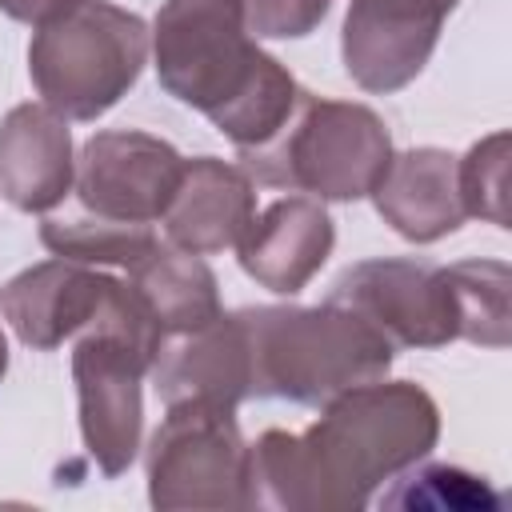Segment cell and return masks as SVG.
<instances>
[{
	"label": "cell",
	"mask_w": 512,
	"mask_h": 512,
	"mask_svg": "<svg viewBox=\"0 0 512 512\" xmlns=\"http://www.w3.org/2000/svg\"><path fill=\"white\" fill-rule=\"evenodd\" d=\"M440 436L436 400L412 380H372L324 404L304 432H264L248 448L252 504L288 512H348L420 464Z\"/></svg>",
	"instance_id": "cell-1"
},
{
	"label": "cell",
	"mask_w": 512,
	"mask_h": 512,
	"mask_svg": "<svg viewBox=\"0 0 512 512\" xmlns=\"http://www.w3.org/2000/svg\"><path fill=\"white\" fill-rule=\"evenodd\" d=\"M152 56L164 92L204 112L220 132L264 112L288 80V68L248 36L240 0H164Z\"/></svg>",
	"instance_id": "cell-2"
},
{
	"label": "cell",
	"mask_w": 512,
	"mask_h": 512,
	"mask_svg": "<svg viewBox=\"0 0 512 512\" xmlns=\"http://www.w3.org/2000/svg\"><path fill=\"white\" fill-rule=\"evenodd\" d=\"M248 344V396L328 404L332 396L384 380L392 344L352 308H244L236 312Z\"/></svg>",
	"instance_id": "cell-3"
},
{
	"label": "cell",
	"mask_w": 512,
	"mask_h": 512,
	"mask_svg": "<svg viewBox=\"0 0 512 512\" xmlns=\"http://www.w3.org/2000/svg\"><path fill=\"white\" fill-rule=\"evenodd\" d=\"M392 156L388 128L372 108L300 92L284 128L240 152V168L264 188L312 192L320 200H360L376 192Z\"/></svg>",
	"instance_id": "cell-4"
},
{
	"label": "cell",
	"mask_w": 512,
	"mask_h": 512,
	"mask_svg": "<svg viewBox=\"0 0 512 512\" xmlns=\"http://www.w3.org/2000/svg\"><path fill=\"white\" fill-rule=\"evenodd\" d=\"M160 340L164 332L132 284H120L104 316L76 340L72 380L80 400V436L104 476H120L136 460L144 428L140 384L160 352Z\"/></svg>",
	"instance_id": "cell-5"
},
{
	"label": "cell",
	"mask_w": 512,
	"mask_h": 512,
	"mask_svg": "<svg viewBox=\"0 0 512 512\" xmlns=\"http://www.w3.org/2000/svg\"><path fill=\"white\" fill-rule=\"evenodd\" d=\"M148 24L108 0H80L36 28L28 76L40 100L64 120L104 116L148 64Z\"/></svg>",
	"instance_id": "cell-6"
},
{
	"label": "cell",
	"mask_w": 512,
	"mask_h": 512,
	"mask_svg": "<svg viewBox=\"0 0 512 512\" xmlns=\"http://www.w3.org/2000/svg\"><path fill=\"white\" fill-rule=\"evenodd\" d=\"M152 508H252L248 444L240 440L228 404L180 400L168 404L148 444Z\"/></svg>",
	"instance_id": "cell-7"
},
{
	"label": "cell",
	"mask_w": 512,
	"mask_h": 512,
	"mask_svg": "<svg viewBox=\"0 0 512 512\" xmlns=\"http://www.w3.org/2000/svg\"><path fill=\"white\" fill-rule=\"evenodd\" d=\"M332 300L360 312L392 348H444L460 336L444 268L416 260H364L336 280Z\"/></svg>",
	"instance_id": "cell-8"
},
{
	"label": "cell",
	"mask_w": 512,
	"mask_h": 512,
	"mask_svg": "<svg viewBox=\"0 0 512 512\" xmlns=\"http://www.w3.org/2000/svg\"><path fill=\"white\" fill-rule=\"evenodd\" d=\"M184 172V156L148 132L120 128L96 132L76 156V196L80 208L108 220L152 224L164 216Z\"/></svg>",
	"instance_id": "cell-9"
},
{
	"label": "cell",
	"mask_w": 512,
	"mask_h": 512,
	"mask_svg": "<svg viewBox=\"0 0 512 512\" xmlns=\"http://www.w3.org/2000/svg\"><path fill=\"white\" fill-rule=\"evenodd\" d=\"M460 0H348L344 68L364 92H396L412 84Z\"/></svg>",
	"instance_id": "cell-10"
},
{
	"label": "cell",
	"mask_w": 512,
	"mask_h": 512,
	"mask_svg": "<svg viewBox=\"0 0 512 512\" xmlns=\"http://www.w3.org/2000/svg\"><path fill=\"white\" fill-rule=\"evenodd\" d=\"M116 288V276L56 256L36 268H24L0 288V316L8 320L20 344L52 352L68 336L88 332L112 304Z\"/></svg>",
	"instance_id": "cell-11"
},
{
	"label": "cell",
	"mask_w": 512,
	"mask_h": 512,
	"mask_svg": "<svg viewBox=\"0 0 512 512\" xmlns=\"http://www.w3.org/2000/svg\"><path fill=\"white\" fill-rule=\"evenodd\" d=\"M256 220V188L240 164L216 156L184 160L180 184L160 216L168 244L192 256L236 248Z\"/></svg>",
	"instance_id": "cell-12"
},
{
	"label": "cell",
	"mask_w": 512,
	"mask_h": 512,
	"mask_svg": "<svg viewBox=\"0 0 512 512\" xmlns=\"http://www.w3.org/2000/svg\"><path fill=\"white\" fill-rule=\"evenodd\" d=\"M336 240L332 216L312 196H288L268 204L236 244L240 268L268 292H300L328 260Z\"/></svg>",
	"instance_id": "cell-13"
},
{
	"label": "cell",
	"mask_w": 512,
	"mask_h": 512,
	"mask_svg": "<svg viewBox=\"0 0 512 512\" xmlns=\"http://www.w3.org/2000/svg\"><path fill=\"white\" fill-rule=\"evenodd\" d=\"M76 180L72 136L48 104H16L0 120V196L20 212L56 208Z\"/></svg>",
	"instance_id": "cell-14"
},
{
	"label": "cell",
	"mask_w": 512,
	"mask_h": 512,
	"mask_svg": "<svg viewBox=\"0 0 512 512\" xmlns=\"http://www.w3.org/2000/svg\"><path fill=\"white\" fill-rule=\"evenodd\" d=\"M148 372L164 404L212 400V404L236 408L248 396V344H244L240 316L220 312L204 328L164 336Z\"/></svg>",
	"instance_id": "cell-15"
},
{
	"label": "cell",
	"mask_w": 512,
	"mask_h": 512,
	"mask_svg": "<svg viewBox=\"0 0 512 512\" xmlns=\"http://www.w3.org/2000/svg\"><path fill=\"white\" fill-rule=\"evenodd\" d=\"M372 200L376 212L412 244H432L464 224L456 156L444 148H412L392 156Z\"/></svg>",
	"instance_id": "cell-16"
},
{
	"label": "cell",
	"mask_w": 512,
	"mask_h": 512,
	"mask_svg": "<svg viewBox=\"0 0 512 512\" xmlns=\"http://www.w3.org/2000/svg\"><path fill=\"white\" fill-rule=\"evenodd\" d=\"M132 292L144 300L148 316L164 336L204 328L220 316V292L212 268L180 248H156L132 272Z\"/></svg>",
	"instance_id": "cell-17"
},
{
	"label": "cell",
	"mask_w": 512,
	"mask_h": 512,
	"mask_svg": "<svg viewBox=\"0 0 512 512\" xmlns=\"http://www.w3.org/2000/svg\"><path fill=\"white\" fill-rule=\"evenodd\" d=\"M40 240L60 260H76L88 268L108 264V268H128V272L160 248L152 224L108 220V216H92L84 208L76 216H48L40 224Z\"/></svg>",
	"instance_id": "cell-18"
},
{
	"label": "cell",
	"mask_w": 512,
	"mask_h": 512,
	"mask_svg": "<svg viewBox=\"0 0 512 512\" xmlns=\"http://www.w3.org/2000/svg\"><path fill=\"white\" fill-rule=\"evenodd\" d=\"M456 300L460 336L484 348L508 344V288L512 272L504 260H460L444 268Z\"/></svg>",
	"instance_id": "cell-19"
},
{
	"label": "cell",
	"mask_w": 512,
	"mask_h": 512,
	"mask_svg": "<svg viewBox=\"0 0 512 512\" xmlns=\"http://www.w3.org/2000/svg\"><path fill=\"white\" fill-rule=\"evenodd\" d=\"M388 508H452V512H476V508H496L500 496L488 488L484 476H472L452 464H424L416 472L404 468L400 484L384 496Z\"/></svg>",
	"instance_id": "cell-20"
},
{
	"label": "cell",
	"mask_w": 512,
	"mask_h": 512,
	"mask_svg": "<svg viewBox=\"0 0 512 512\" xmlns=\"http://www.w3.org/2000/svg\"><path fill=\"white\" fill-rule=\"evenodd\" d=\"M456 188L464 216L508 228V132H492L456 160Z\"/></svg>",
	"instance_id": "cell-21"
},
{
	"label": "cell",
	"mask_w": 512,
	"mask_h": 512,
	"mask_svg": "<svg viewBox=\"0 0 512 512\" xmlns=\"http://www.w3.org/2000/svg\"><path fill=\"white\" fill-rule=\"evenodd\" d=\"M240 4H244L248 36H268V40L308 36L332 8V0H240Z\"/></svg>",
	"instance_id": "cell-22"
},
{
	"label": "cell",
	"mask_w": 512,
	"mask_h": 512,
	"mask_svg": "<svg viewBox=\"0 0 512 512\" xmlns=\"http://www.w3.org/2000/svg\"><path fill=\"white\" fill-rule=\"evenodd\" d=\"M80 0H0V12L20 20V24H48L56 16H64L68 8H76Z\"/></svg>",
	"instance_id": "cell-23"
},
{
	"label": "cell",
	"mask_w": 512,
	"mask_h": 512,
	"mask_svg": "<svg viewBox=\"0 0 512 512\" xmlns=\"http://www.w3.org/2000/svg\"><path fill=\"white\" fill-rule=\"evenodd\" d=\"M4 372H8V340L0 332V380H4Z\"/></svg>",
	"instance_id": "cell-24"
}]
</instances>
